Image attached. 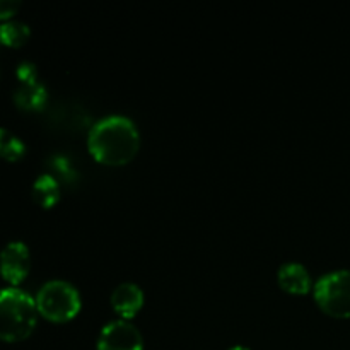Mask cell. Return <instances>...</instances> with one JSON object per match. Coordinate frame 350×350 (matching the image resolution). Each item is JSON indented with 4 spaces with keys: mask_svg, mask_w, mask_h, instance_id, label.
Wrapping results in <instances>:
<instances>
[{
    "mask_svg": "<svg viewBox=\"0 0 350 350\" xmlns=\"http://www.w3.org/2000/svg\"><path fill=\"white\" fill-rule=\"evenodd\" d=\"M38 313L50 321H68L81 311V293L72 282L64 279H53L44 282L38 291Z\"/></svg>",
    "mask_w": 350,
    "mask_h": 350,
    "instance_id": "3",
    "label": "cell"
},
{
    "mask_svg": "<svg viewBox=\"0 0 350 350\" xmlns=\"http://www.w3.org/2000/svg\"><path fill=\"white\" fill-rule=\"evenodd\" d=\"M62 188L58 183L57 176L51 173L40 174V176L34 180L33 188H31V195H33L34 202L38 205H41L43 208H50L60 200Z\"/></svg>",
    "mask_w": 350,
    "mask_h": 350,
    "instance_id": "10",
    "label": "cell"
},
{
    "mask_svg": "<svg viewBox=\"0 0 350 350\" xmlns=\"http://www.w3.org/2000/svg\"><path fill=\"white\" fill-rule=\"evenodd\" d=\"M96 350H144L142 334L130 320L116 318L101 328Z\"/></svg>",
    "mask_w": 350,
    "mask_h": 350,
    "instance_id": "5",
    "label": "cell"
},
{
    "mask_svg": "<svg viewBox=\"0 0 350 350\" xmlns=\"http://www.w3.org/2000/svg\"><path fill=\"white\" fill-rule=\"evenodd\" d=\"M36 301L19 287L0 291V340L21 342L33 334L38 321Z\"/></svg>",
    "mask_w": 350,
    "mask_h": 350,
    "instance_id": "2",
    "label": "cell"
},
{
    "mask_svg": "<svg viewBox=\"0 0 350 350\" xmlns=\"http://www.w3.org/2000/svg\"><path fill=\"white\" fill-rule=\"evenodd\" d=\"M26 154V146L23 140L10 130L0 126V157L5 161H19Z\"/></svg>",
    "mask_w": 350,
    "mask_h": 350,
    "instance_id": "12",
    "label": "cell"
},
{
    "mask_svg": "<svg viewBox=\"0 0 350 350\" xmlns=\"http://www.w3.org/2000/svg\"><path fill=\"white\" fill-rule=\"evenodd\" d=\"M277 280H279V286L291 294H306L313 287L310 272L299 262L282 263L277 272Z\"/></svg>",
    "mask_w": 350,
    "mask_h": 350,
    "instance_id": "8",
    "label": "cell"
},
{
    "mask_svg": "<svg viewBox=\"0 0 350 350\" xmlns=\"http://www.w3.org/2000/svg\"><path fill=\"white\" fill-rule=\"evenodd\" d=\"M313 296L318 306L335 318L350 317V269L323 273L313 284Z\"/></svg>",
    "mask_w": 350,
    "mask_h": 350,
    "instance_id": "4",
    "label": "cell"
},
{
    "mask_svg": "<svg viewBox=\"0 0 350 350\" xmlns=\"http://www.w3.org/2000/svg\"><path fill=\"white\" fill-rule=\"evenodd\" d=\"M140 147V132L135 122L125 115H108L91 126L88 149L96 161L109 166H123L135 157Z\"/></svg>",
    "mask_w": 350,
    "mask_h": 350,
    "instance_id": "1",
    "label": "cell"
},
{
    "mask_svg": "<svg viewBox=\"0 0 350 350\" xmlns=\"http://www.w3.org/2000/svg\"><path fill=\"white\" fill-rule=\"evenodd\" d=\"M19 0H0V21L10 19L19 10Z\"/></svg>",
    "mask_w": 350,
    "mask_h": 350,
    "instance_id": "14",
    "label": "cell"
},
{
    "mask_svg": "<svg viewBox=\"0 0 350 350\" xmlns=\"http://www.w3.org/2000/svg\"><path fill=\"white\" fill-rule=\"evenodd\" d=\"M16 77L19 82H33L38 81V68L36 65L31 62H23L17 65L16 68Z\"/></svg>",
    "mask_w": 350,
    "mask_h": 350,
    "instance_id": "13",
    "label": "cell"
},
{
    "mask_svg": "<svg viewBox=\"0 0 350 350\" xmlns=\"http://www.w3.org/2000/svg\"><path fill=\"white\" fill-rule=\"evenodd\" d=\"M228 350H252V349L245 347V345H232V347H229Z\"/></svg>",
    "mask_w": 350,
    "mask_h": 350,
    "instance_id": "15",
    "label": "cell"
},
{
    "mask_svg": "<svg viewBox=\"0 0 350 350\" xmlns=\"http://www.w3.org/2000/svg\"><path fill=\"white\" fill-rule=\"evenodd\" d=\"M111 306L120 318L130 320L139 313L144 304V291L139 284L135 282H122L111 291Z\"/></svg>",
    "mask_w": 350,
    "mask_h": 350,
    "instance_id": "7",
    "label": "cell"
},
{
    "mask_svg": "<svg viewBox=\"0 0 350 350\" xmlns=\"http://www.w3.org/2000/svg\"><path fill=\"white\" fill-rule=\"evenodd\" d=\"M31 269L29 248L23 241H10L0 252V275L10 286H19Z\"/></svg>",
    "mask_w": 350,
    "mask_h": 350,
    "instance_id": "6",
    "label": "cell"
},
{
    "mask_svg": "<svg viewBox=\"0 0 350 350\" xmlns=\"http://www.w3.org/2000/svg\"><path fill=\"white\" fill-rule=\"evenodd\" d=\"M31 29L26 23L21 21H5L0 26V43L10 48H19L29 40Z\"/></svg>",
    "mask_w": 350,
    "mask_h": 350,
    "instance_id": "11",
    "label": "cell"
},
{
    "mask_svg": "<svg viewBox=\"0 0 350 350\" xmlns=\"http://www.w3.org/2000/svg\"><path fill=\"white\" fill-rule=\"evenodd\" d=\"M12 99L17 108L24 111H40L46 105L48 92L40 79L33 82H19V85L14 89Z\"/></svg>",
    "mask_w": 350,
    "mask_h": 350,
    "instance_id": "9",
    "label": "cell"
}]
</instances>
